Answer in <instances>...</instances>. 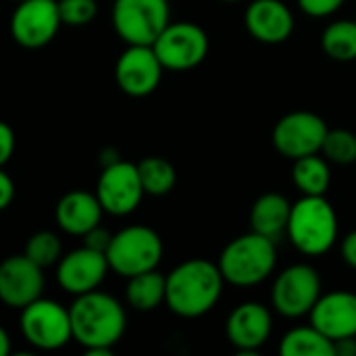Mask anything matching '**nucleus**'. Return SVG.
I'll return each mask as SVG.
<instances>
[{
	"label": "nucleus",
	"instance_id": "1",
	"mask_svg": "<svg viewBox=\"0 0 356 356\" xmlns=\"http://www.w3.org/2000/svg\"><path fill=\"white\" fill-rule=\"evenodd\" d=\"M73 340L88 356H108L127 327L123 305L100 290L75 296L69 307Z\"/></svg>",
	"mask_w": 356,
	"mask_h": 356
},
{
	"label": "nucleus",
	"instance_id": "2",
	"mask_svg": "<svg viewBox=\"0 0 356 356\" xmlns=\"http://www.w3.org/2000/svg\"><path fill=\"white\" fill-rule=\"evenodd\" d=\"M223 275L217 263L190 259L167 275L165 305L184 319H196L215 309L223 294Z\"/></svg>",
	"mask_w": 356,
	"mask_h": 356
},
{
	"label": "nucleus",
	"instance_id": "3",
	"mask_svg": "<svg viewBox=\"0 0 356 356\" xmlns=\"http://www.w3.org/2000/svg\"><path fill=\"white\" fill-rule=\"evenodd\" d=\"M219 271L225 284L238 288H252L263 284L277 265L275 240L265 238L257 232L234 238L219 254Z\"/></svg>",
	"mask_w": 356,
	"mask_h": 356
},
{
	"label": "nucleus",
	"instance_id": "4",
	"mask_svg": "<svg viewBox=\"0 0 356 356\" xmlns=\"http://www.w3.org/2000/svg\"><path fill=\"white\" fill-rule=\"evenodd\" d=\"M286 234L298 252L321 257L338 242V213L325 196H302L292 204Z\"/></svg>",
	"mask_w": 356,
	"mask_h": 356
},
{
	"label": "nucleus",
	"instance_id": "5",
	"mask_svg": "<svg viewBox=\"0 0 356 356\" xmlns=\"http://www.w3.org/2000/svg\"><path fill=\"white\" fill-rule=\"evenodd\" d=\"M163 259L161 236L146 225H129L113 234L106 250L111 271L121 277H134L138 273L156 269Z\"/></svg>",
	"mask_w": 356,
	"mask_h": 356
},
{
	"label": "nucleus",
	"instance_id": "6",
	"mask_svg": "<svg viewBox=\"0 0 356 356\" xmlns=\"http://www.w3.org/2000/svg\"><path fill=\"white\" fill-rule=\"evenodd\" d=\"M113 27L125 44L152 46L171 23L169 0H115Z\"/></svg>",
	"mask_w": 356,
	"mask_h": 356
},
{
	"label": "nucleus",
	"instance_id": "7",
	"mask_svg": "<svg viewBox=\"0 0 356 356\" xmlns=\"http://www.w3.org/2000/svg\"><path fill=\"white\" fill-rule=\"evenodd\" d=\"M19 327L25 342L38 350H58L73 340L69 309L42 296L21 309Z\"/></svg>",
	"mask_w": 356,
	"mask_h": 356
},
{
	"label": "nucleus",
	"instance_id": "8",
	"mask_svg": "<svg viewBox=\"0 0 356 356\" xmlns=\"http://www.w3.org/2000/svg\"><path fill=\"white\" fill-rule=\"evenodd\" d=\"M321 294V277L317 269L307 263H296L275 277L271 305L282 317L300 319L313 311Z\"/></svg>",
	"mask_w": 356,
	"mask_h": 356
},
{
	"label": "nucleus",
	"instance_id": "9",
	"mask_svg": "<svg viewBox=\"0 0 356 356\" xmlns=\"http://www.w3.org/2000/svg\"><path fill=\"white\" fill-rule=\"evenodd\" d=\"M152 48L165 69L188 71L207 58L209 35L200 25L192 21H175L161 31Z\"/></svg>",
	"mask_w": 356,
	"mask_h": 356
},
{
	"label": "nucleus",
	"instance_id": "10",
	"mask_svg": "<svg viewBox=\"0 0 356 356\" xmlns=\"http://www.w3.org/2000/svg\"><path fill=\"white\" fill-rule=\"evenodd\" d=\"M327 129L325 119L317 113L292 111L275 123L271 142L282 156L296 161L300 156L321 152Z\"/></svg>",
	"mask_w": 356,
	"mask_h": 356
},
{
	"label": "nucleus",
	"instance_id": "11",
	"mask_svg": "<svg viewBox=\"0 0 356 356\" xmlns=\"http://www.w3.org/2000/svg\"><path fill=\"white\" fill-rule=\"evenodd\" d=\"M60 25L58 0H19L10 15L13 40L29 50L48 46Z\"/></svg>",
	"mask_w": 356,
	"mask_h": 356
},
{
	"label": "nucleus",
	"instance_id": "12",
	"mask_svg": "<svg viewBox=\"0 0 356 356\" xmlns=\"http://www.w3.org/2000/svg\"><path fill=\"white\" fill-rule=\"evenodd\" d=\"M96 196L104 213L115 215V217L131 215L140 207L142 198L146 196L142 181H140L138 165L119 159L102 167V173L96 186Z\"/></svg>",
	"mask_w": 356,
	"mask_h": 356
},
{
	"label": "nucleus",
	"instance_id": "13",
	"mask_svg": "<svg viewBox=\"0 0 356 356\" xmlns=\"http://www.w3.org/2000/svg\"><path fill=\"white\" fill-rule=\"evenodd\" d=\"M163 63L152 46L127 44L115 63V81L119 90L131 98L150 96L163 79Z\"/></svg>",
	"mask_w": 356,
	"mask_h": 356
},
{
	"label": "nucleus",
	"instance_id": "14",
	"mask_svg": "<svg viewBox=\"0 0 356 356\" xmlns=\"http://www.w3.org/2000/svg\"><path fill=\"white\" fill-rule=\"evenodd\" d=\"M44 292V269L25 254L6 257L0 263V302L8 309H25Z\"/></svg>",
	"mask_w": 356,
	"mask_h": 356
},
{
	"label": "nucleus",
	"instance_id": "15",
	"mask_svg": "<svg viewBox=\"0 0 356 356\" xmlns=\"http://www.w3.org/2000/svg\"><path fill=\"white\" fill-rule=\"evenodd\" d=\"M108 271L111 267L104 252L81 246L63 254L56 263V282L65 292L79 296L98 290Z\"/></svg>",
	"mask_w": 356,
	"mask_h": 356
},
{
	"label": "nucleus",
	"instance_id": "16",
	"mask_svg": "<svg viewBox=\"0 0 356 356\" xmlns=\"http://www.w3.org/2000/svg\"><path fill=\"white\" fill-rule=\"evenodd\" d=\"M273 332L271 311L261 302L238 305L225 323V334L229 344L238 355H259Z\"/></svg>",
	"mask_w": 356,
	"mask_h": 356
},
{
	"label": "nucleus",
	"instance_id": "17",
	"mask_svg": "<svg viewBox=\"0 0 356 356\" xmlns=\"http://www.w3.org/2000/svg\"><path fill=\"white\" fill-rule=\"evenodd\" d=\"M311 323L332 342L356 336V294L336 290L321 294L309 313Z\"/></svg>",
	"mask_w": 356,
	"mask_h": 356
},
{
	"label": "nucleus",
	"instance_id": "18",
	"mask_svg": "<svg viewBox=\"0 0 356 356\" xmlns=\"http://www.w3.org/2000/svg\"><path fill=\"white\" fill-rule=\"evenodd\" d=\"M248 33L263 44H282L294 31V15L282 0H252L246 6Z\"/></svg>",
	"mask_w": 356,
	"mask_h": 356
},
{
	"label": "nucleus",
	"instance_id": "19",
	"mask_svg": "<svg viewBox=\"0 0 356 356\" xmlns=\"http://www.w3.org/2000/svg\"><path fill=\"white\" fill-rule=\"evenodd\" d=\"M104 215V209L96 196V192H83V190H71L56 202L54 219L60 232L67 236L83 238L90 229L100 225Z\"/></svg>",
	"mask_w": 356,
	"mask_h": 356
},
{
	"label": "nucleus",
	"instance_id": "20",
	"mask_svg": "<svg viewBox=\"0 0 356 356\" xmlns=\"http://www.w3.org/2000/svg\"><path fill=\"white\" fill-rule=\"evenodd\" d=\"M290 211L292 204L284 194L267 192L259 196L250 209V229L277 242L288 229Z\"/></svg>",
	"mask_w": 356,
	"mask_h": 356
},
{
	"label": "nucleus",
	"instance_id": "21",
	"mask_svg": "<svg viewBox=\"0 0 356 356\" xmlns=\"http://www.w3.org/2000/svg\"><path fill=\"white\" fill-rule=\"evenodd\" d=\"M165 294H167V275L159 273L156 269L127 277L125 298L134 311L150 313L159 309L165 302Z\"/></svg>",
	"mask_w": 356,
	"mask_h": 356
},
{
	"label": "nucleus",
	"instance_id": "22",
	"mask_svg": "<svg viewBox=\"0 0 356 356\" xmlns=\"http://www.w3.org/2000/svg\"><path fill=\"white\" fill-rule=\"evenodd\" d=\"M292 181L302 196H325L332 184L330 161L321 156V152L296 159L292 167Z\"/></svg>",
	"mask_w": 356,
	"mask_h": 356
},
{
	"label": "nucleus",
	"instance_id": "23",
	"mask_svg": "<svg viewBox=\"0 0 356 356\" xmlns=\"http://www.w3.org/2000/svg\"><path fill=\"white\" fill-rule=\"evenodd\" d=\"M282 356H334V342L313 323L290 330L280 342Z\"/></svg>",
	"mask_w": 356,
	"mask_h": 356
},
{
	"label": "nucleus",
	"instance_id": "24",
	"mask_svg": "<svg viewBox=\"0 0 356 356\" xmlns=\"http://www.w3.org/2000/svg\"><path fill=\"white\" fill-rule=\"evenodd\" d=\"M321 48L332 60H356V21L340 19L330 23L321 33Z\"/></svg>",
	"mask_w": 356,
	"mask_h": 356
},
{
	"label": "nucleus",
	"instance_id": "25",
	"mask_svg": "<svg viewBox=\"0 0 356 356\" xmlns=\"http://www.w3.org/2000/svg\"><path fill=\"white\" fill-rule=\"evenodd\" d=\"M138 173H140L144 194H148V196H165L177 184L175 167L163 156H146V159H142L138 163Z\"/></svg>",
	"mask_w": 356,
	"mask_h": 356
},
{
	"label": "nucleus",
	"instance_id": "26",
	"mask_svg": "<svg viewBox=\"0 0 356 356\" xmlns=\"http://www.w3.org/2000/svg\"><path fill=\"white\" fill-rule=\"evenodd\" d=\"M23 254L38 267H54L63 259V240L54 232H35L27 238Z\"/></svg>",
	"mask_w": 356,
	"mask_h": 356
},
{
	"label": "nucleus",
	"instance_id": "27",
	"mask_svg": "<svg viewBox=\"0 0 356 356\" xmlns=\"http://www.w3.org/2000/svg\"><path fill=\"white\" fill-rule=\"evenodd\" d=\"M321 154L334 165L356 163V134L350 129H327Z\"/></svg>",
	"mask_w": 356,
	"mask_h": 356
},
{
	"label": "nucleus",
	"instance_id": "28",
	"mask_svg": "<svg viewBox=\"0 0 356 356\" xmlns=\"http://www.w3.org/2000/svg\"><path fill=\"white\" fill-rule=\"evenodd\" d=\"M58 13L63 25L69 27H83L94 21L98 13L96 0H58Z\"/></svg>",
	"mask_w": 356,
	"mask_h": 356
},
{
	"label": "nucleus",
	"instance_id": "29",
	"mask_svg": "<svg viewBox=\"0 0 356 356\" xmlns=\"http://www.w3.org/2000/svg\"><path fill=\"white\" fill-rule=\"evenodd\" d=\"M296 2L305 15L315 17V19L330 17L344 4V0H296Z\"/></svg>",
	"mask_w": 356,
	"mask_h": 356
},
{
	"label": "nucleus",
	"instance_id": "30",
	"mask_svg": "<svg viewBox=\"0 0 356 356\" xmlns=\"http://www.w3.org/2000/svg\"><path fill=\"white\" fill-rule=\"evenodd\" d=\"M111 240H113V234H108L104 227L96 225L94 229H90L86 236H83V246L92 248V250H98V252H104L108 250L111 246Z\"/></svg>",
	"mask_w": 356,
	"mask_h": 356
},
{
	"label": "nucleus",
	"instance_id": "31",
	"mask_svg": "<svg viewBox=\"0 0 356 356\" xmlns=\"http://www.w3.org/2000/svg\"><path fill=\"white\" fill-rule=\"evenodd\" d=\"M15 152V131L8 123L0 121V167H4Z\"/></svg>",
	"mask_w": 356,
	"mask_h": 356
},
{
	"label": "nucleus",
	"instance_id": "32",
	"mask_svg": "<svg viewBox=\"0 0 356 356\" xmlns=\"http://www.w3.org/2000/svg\"><path fill=\"white\" fill-rule=\"evenodd\" d=\"M15 200V181L10 179V175L0 167V213L6 211L10 207V202Z\"/></svg>",
	"mask_w": 356,
	"mask_h": 356
},
{
	"label": "nucleus",
	"instance_id": "33",
	"mask_svg": "<svg viewBox=\"0 0 356 356\" xmlns=\"http://www.w3.org/2000/svg\"><path fill=\"white\" fill-rule=\"evenodd\" d=\"M340 250H342V259H344V263H346L348 267L356 269V229L355 232H350L348 236H344Z\"/></svg>",
	"mask_w": 356,
	"mask_h": 356
},
{
	"label": "nucleus",
	"instance_id": "34",
	"mask_svg": "<svg viewBox=\"0 0 356 356\" xmlns=\"http://www.w3.org/2000/svg\"><path fill=\"white\" fill-rule=\"evenodd\" d=\"M334 356H356V336L334 342Z\"/></svg>",
	"mask_w": 356,
	"mask_h": 356
},
{
	"label": "nucleus",
	"instance_id": "35",
	"mask_svg": "<svg viewBox=\"0 0 356 356\" xmlns=\"http://www.w3.org/2000/svg\"><path fill=\"white\" fill-rule=\"evenodd\" d=\"M10 353V338L6 334V330L0 325V356H6Z\"/></svg>",
	"mask_w": 356,
	"mask_h": 356
},
{
	"label": "nucleus",
	"instance_id": "36",
	"mask_svg": "<svg viewBox=\"0 0 356 356\" xmlns=\"http://www.w3.org/2000/svg\"><path fill=\"white\" fill-rule=\"evenodd\" d=\"M223 2H240V0H223Z\"/></svg>",
	"mask_w": 356,
	"mask_h": 356
},
{
	"label": "nucleus",
	"instance_id": "37",
	"mask_svg": "<svg viewBox=\"0 0 356 356\" xmlns=\"http://www.w3.org/2000/svg\"><path fill=\"white\" fill-rule=\"evenodd\" d=\"M15 2H19V0H15Z\"/></svg>",
	"mask_w": 356,
	"mask_h": 356
}]
</instances>
